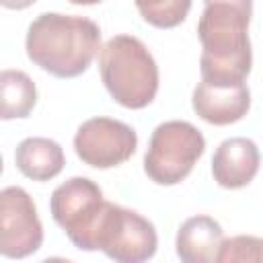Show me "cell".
Listing matches in <instances>:
<instances>
[{"mask_svg": "<svg viewBox=\"0 0 263 263\" xmlns=\"http://www.w3.org/2000/svg\"><path fill=\"white\" fill-rule=\"evenodd\" d=\"M205 8L197 23L201 41L199 70L210 82H245L253 51L249 41V23L253 0H203Z\"/></svg>", "mask_w": 263, "mask_h": 263, "instance_id": "cell-1", "label": "cell"}, {"mask_svg": "<svg viewBox=\"0 0 263 263\" xmlns=\"http://www.w3.org/2000/svg\"><path fill=\"white\" fill-rule=\"evenodd\" d=\"M29 60L55 78H74L88 70L101 51V29L86 16L43 12L27 29Z\"/></svg>", "mask_w": 263, "mask_h": 263, "instance_id": "cell-2", "label": "cell"}, {"mask_svg": "<svg viewBox=\"0 0 263 263\" xmlns=\"http://www.w3.org/2000/svg\"><path fill=\"white\" fill-rule=\"evenodd\" d=\"M99 72L111 99L125 109H144L158 92V66L138 37H111L99 51Z\"/></svg>", "mask_w": 263, "mask_h": 263, "instance_id": "cell-3", "label": "cell"}, {"mask_svg": "<svg viewBox=\"0 0 263 263\" xmlns=\"http://www.w3.org/2000/svg\"><path fill=\"white\" fill-rule=\"evenodd\" d=\"M205 152L203 134L189 121L171 119L154 127L144 154V173L156 185H179Z\"/></svg>", "mask_w": 263, "mask_h": 263, "instance_id": "cell-4", "label": "cell"}, {"mask_svg": "<svg viewBox=\"0 0 263 263\" xmlns=\"http://www.w3.org/2000/svg\"><path fill=\"white\" fill-rule=\"evenodd\" d=\"M92 247L117 263H144L154 257L158 234L154 224L136 210L105 201Z\"/></svg>", "mask_w": 263, "mask_h": 263, "instance_id": "cell-5", "label": "cell"}, {"mask_svg": "<svg viewBox=\"0 0 263 263\" xmlns=\"http://www.w3.org/2000/svg\"><path fill=\"white\" fill-rule=\"evenodd\" d=\"M105 201L101 187L92 179L72 177L53 189L49 212L76 249L95 251L92 240Z\"/></svg>", "mask_w": 263, "mask_h": 263, "instance_id": "cell-6", "label": "cell"}, {"mask_svg": "<svg viewBox=\"0 0 263 263\" xmlns=\"http://www.w3.org/2000/svg\"><path fill=\"white\" fill-rule=\"evenodd\" d=\"M138 148V134L132 125L113 117H90L74 136L76 156L92 168H115L127 162Z\"/></svg>", "mask_w": 263, "mask_h": 263, "instance_id": "cell-7", "label": "cell"}, {"mask_svg": "<svg viewBox=\"0 0 263 263\" xmlns=\"http://www.w3.org/2000/svg\"><path fill=\"white\" fill-rule=\"evenodd\" d=\"M43 226L33 197L23 187L0 191V253L6 259H25L39 251Z\"/></svg>", "mask_w": 263, "mask_h": 263, "instance_id": "cell-8", "label": "cell"}, {"mask_svg": "<svg viewBox=\"0 0 263 263\" xmlns=\"http://www.w3.org/2000/svg\"><path fill=\"white\" fill-rule=\"evenodd\" d=\"M191 107L205 123L230 125L240 121L251 109V92L247 82H197Z\"/></svg>", "mask_w": 263, "mask_h": 263, "instance_id": "cell-9", "label": "cell"}, {"mask_svg": "<svg viewBox=\"0 0 263 263\" xmlns=\"http://www.w3.org/2000/svg\"><path fill=\"white\" fill-rule=\"evenodd\" d=\"M261 166V152L249 138L224 140L212 156V177L224 189L247 187Z\"/></svg>", "mask_w": 263, "mask_h": 263, "instance_id": "cell-10", "label": "cell"}, {"mask_svg": "<svg viewBox=\"0 0 263 263\" xmlns=\"http://www.w3.org/2000/svg\"><path fill=\"white\" fill-rule=\"evenodd\" d=\"M222 242L224 230L220 222L212 216L197 214L179 226L175 251L183 263H218Z\"/></svg>", "mask_w": 263, "mask_h": 263, "instance_id": "cell-11", "label": "cell"}, {"mask_svg": "<svg viewBox=\"0 0 263 263\" xmlns=\"http://www.w3.org/2000/svg\"><path fill=\"white\" fill-rule=\"evenodd\" d=\"M16 168L31 181H49L58 177L66 164L62 146L55 140L31 136L18 142L14 152Z\"/></svg>", "mask_w": 263, "mask_h": 263, "instance_id": "cell-12", "label": "cell"}, {"mask_svg": "<svg viewBox=\"0 0 263 263\" xmlns=\"http://www.w3.org/2000/svg\"><path fill=\"white\" fill-rule=\"evenodd\" d=\"M37 103V86L23 70H2L0 74V117L25 119Z\"/></svg>", "mask_w": 263, "mask_h": 263, "instance_id": "cell-13", "label": "cell"}, {"mask_svg": "<svg viewBox=\"0 0 263 263\" xmlns=\"http://www.w3.org/2000/svg\"><path fill=\"white\" fill-rule=\"evenodd\" d=\"M140 16L156 29L181 25L191 8V0H134Z\"/></svg>", "mask_w": 263, "mask_h": 263, "instance_id": "cell-14", "label": "cell"}, {"mask_svg": "<svg viewBox=\"0 0 263 263\" xmlns=\"http://www.w3.org/2000/svg\"><path fill=\"white\" fill-rule=\"evenodd\" d=\"M218 263H263V238L253 234H236L224 238Z\"/></svg>", "mask_w": 263, "mask_h": 263, "instance_id": "cell-15", "label": "cell"}, {"mask_svg": "<svg viewBox=\"0 0 263 263\" xmlns=\"http://www.w3.org/2000/svg\"><path fill=\"white\" fill-rule=\"evenodd\" d=\"M37 0H0V4L8 10H23V8H29L33 6Z\"/></svg>", "mask_w": 263, "mask_h": 263, "instance_id": "cell-16", "label": "cell"}, {"mask_svg": "<svg viewBox=\"0 0 263 263\" xmlns=\"http://www.w3.org/2000/svg\"><path fill=\"white\" fill-rule=\"evenodd\" d=\"M68 2L78 4V6H92V4H99V2H103V0H68Z\"/></svg>", "mask_w": 263, "mask_h": 263, "instance_id": "cell-17", "label": "cell"}]
</instances>
